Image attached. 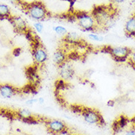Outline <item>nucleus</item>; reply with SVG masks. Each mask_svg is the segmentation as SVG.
Masks as SVG:
<instances>
[{
  "instance_id": "nucleus-5",
  "label": "nucleus",
  "mask_w": 135,
  "mask_h": 135,
  "mask_svg": "<svg viewBox=\"0 0 135 135\" xmlns=\"http://www.w3.org/2000/svg\"><path fill=\"white\" fill-rule=\"evenodd\" d=\"M81 115L85 122L90 124H100L104 125V119L97 110L90 108H83Z\"/></svg>"
},
{
  "instance_id": "nucleus-29",
  "label": "nucleus",
  "mask_w": 135,
  "mask_h": 135,
  "mask_svg": "<svg viewBox=\"0 0 135 135\" xmlns=\"http://www.w3.org/2000/svg\"><path fill=\"white\" fill-rule=\"evenodd\" d=\"M132 123H134V126H135V117L134 118H133V119H132Z\"/></svg>"
},
{
  "instance_id": "nucleus-27",
  "label": "nucleus",
  "mask_w": 135,
  "mask_h": 135,
  "mask_svg": "<svg viewBox=\"0 0 135 135\" xmlns=\"http://www.w3.org/2000/svg\"><path fill=\"white\" fill-rule=\"evenodd\" d=\"M107 105H108L109 107H114V105H115V101H112V100H110V101H108Z\"/></svg>"
},
{
  "instance_id": "nucleus-4",
  "label": "nucleus",
  "mask_w": 135,
  "mask_h": 135,
  "mask_svg": "<svg viewBox=\"0 0 135 135\" xmlns=\"http://www.w3.org/2000/svg\"><path fill=\"white\" fill-rule=\"evenodd\" d=\"M132 50L126 46H107V53H109L117 62H123L128 60Z\"/></svg>"
},
{
  "instance_id": "nucleus-12",
  "label": "nucleus",
  "mask_w": 135,
  "mask_h": 135,
  "mask_svg": "<svg viewBox=\"0 0 135 135\" xmlns=\"http://www.w3.org/2000/svg\"><path fill=\"white\" fill-rule=\"evenodd\" d=\"M125 32L128 37H134L135 34V14L130 17L125 25Z\"/></svg>"
},
{
  "instance_id": "nucleus-28",
  "label": "nucleus",
  "mask_w": 135,
  "mask_h": 135,
  "mask_svg": "<svg viewBox=\"0 0 135 135\" xmlns=\"http://www.w3.org/2000/svg\"><path fill=\"white\" fill-rule=\"evenodd\" d=\"M126 135H135V131H134V130H132V131H128V132H126Z\"/></svg>"
},
{
  "instance_id": "nucleus-10",
  "label": "nucleus",
  "mask_w": 135,
  "mask_h": 135,
  "mask_svg": "<svg viewBox=\"0 0 135 135\" xmlns=\"http://www.w3.org/2000/svg\"><path fill=\"white\" fill-rule=\"evenodd\" d=\"M18 91L16 88L8 84H0V95L4 98H11Z\"/></svg>"
},
{
  "instance_id": "nucleus-16",
  "label": "nucleus",
  "mask_w": 135,
  "mask_h": 135,
  "mask_svg": "<svg viewBox=\"0 0 135 135\" xmlns=\"http://www.w3.org/2000/svg\"><path fill=\"white\" fill-rule=\"evenodd\" d=\"M10 16V7L7 4H0V19H9Z\"/></svg>"
},
{
  "instance_id": "nucleus-26",
  "label": "nucleus",
  "mask_w": 135,
  "mask_h": 135,
  "mask_svg": "<svg viewBox=\"0 0 135 135\" xmlns=\"http://www.w3.org/2000/svg\"><path fill=\"white\" fill-rule=\"evenodd\" d=\"M37 102L40 104H44V102H45V100H44V98L43 97H40V98H37Z\"/></svg>"
},
{
  "instance_id": "nucleus-2",
  "label": "nucleus",
  "mask_w": 135,
  "mask_h": 135,
  "mask_svg": "<svg viewBox=\"0 0 135 135\" xmlns=\"http://www.w3.org/2000/svg\"><path fill=\"white\" fill-rule=\"evenodd\" d=\"M25 10L30 18L37 21L46 19L49 16L46 7L41 2H33L27 4L25 5Z\"/></svg>"
},
{
  "instance_id": "nucleus-9",
  "label": "nucleus",
  "mask_w": 135,
  "mask_h": 135,
  "mask_svg": "<svg viewBox=\"0 0 135 135\" xmlns=\"http://www.w3.org/2000/svg\"><path fill=\"white\" fill-rule=\"evenodd\" d=\"M49 132L54 134H61L64 130L66 129V126L61 120H52L46 123Z\"/></svg>"
},
{
  "instance_id": "nucleus-11",
  "label": "nucleus",
  "mask_w": 135,
  "mask_h": 135,
  "mask_svg": "<svg viewBox=\"0 0 135 135\" xmlns=\"http://www.w3.org/2000/svg\"><path fill=\"white\" fill-rule=\"evenodd\" d=\"M68 56L63 49H57L53 54L52 60L55 64L60 66L67 61Z\"/></svg>"
},
{
  "instance_id": "nucleus-24",
  "label": "nucleus",
  "mask_w": 135,
  "mask_h": 135,
  "mask_svg": "<svg viewBox=\"0 0 135 135\" xmlns=\"http://www.w3.org/2000/svg\"><path fill=\"white\" fill-rule=\"evenodd\" d=\"M10 2V3L13 4H21V0H8Z\"/></svg>"
},
{
  "instance_id": "nucleus-23",
  "label": "nucleus",
  "mask_w": 135,
  "mask_h": 135,
  "mask_svg": "<svg viewBox=\"0 0 135 135\" xmlns=\"http://www.w3.org/2000/svg\"><path fill=\"white\" fill-rule=\"evenodd\" d=\"M21 49L20 48H16V49H15L13 51V54L15 57H18L19 55L21 54Z\"/></svg>"
},
{
  "instance_id": "nucleus-25",
  "label": "nucleus",
  "mask_w": 135,
  "mask_h": 135,
  "mask_svg": "<svg viewBox=\"0 0 135 135\" xmlns=\"http://www.w3.org/2000/svg\"><path fill=\"white\" fill-rule=\"evenodd\" d=\"M112 3L113 4H120L123 3V2H125L126 0H110Z\"/></svg>"
},
{
  "instance_id": "nucleus-7",
  "label": "nucleus",
  "mask_w": 135,
  "mask_h": 135,
  "mask_svg": "<svg viewBox=\"0 0 135 135\" xmlns=\"http://www.w3.org/2000/svg\"><path fill=\"white\" fill-rule=\"evenodd\" d=\"M75 71L73 65L66 61L63 64L59 66V75L64 81H68L72 79L74 76Z\"/></svg>"
},
{
  "instance_id": "nucleus-13",
  "label": "nucleus",
  "mask_w": 135,
  "mask_h": 135,
  "mask_svg": "<svg viewBox=\"0 0 135 135\" xmlns=\"http://www.w3.org/2000/svg\"><path fill=\"white\" fill-rule=\"evenodd\" d=\"M128 122V118L125 117L124 115H121L119 118V120H118L117 121H115L113 123L112 128H113L114 132H115L116 133H118L121 129L125 128L126 126H127Z\"/></svg>"
},
{
  "instance_id": "nucleus-1",
  "label": "nucleus",
  "mask_w": 135,
  "mask_h": 135,
  "mask_svg": "<svg viewBox=\"0 0 135 135\" xmlns=\"http://www.w3.org/2000/svg\"><path fill=\"white\" fill-rule=\"evenodd\" d=\"M91 15L94 18L98 27L109 28L114 23L115 9L109 5H99L93 8Z\"/></svg>"
},
{
  "instance_id": "nucleus-3",
  "label": "nucleus",
  "mask_w": 135,
  "mask_h": 135,
  "mask_svg": "<svg viewBox=\"0 0 135 135\" xmlns=\"http://www.w3.org/2000/svg\"><path fill=\"white\" fill-rule=\"evenodd\" d=\"M76 18L77 20L79 26L83 31L93 32L98 28L94 18L91 14L85 12L79 13L76 15Z\"/></svg>"
},
{
  "instance_id": "nucleus-30",
  "label": "nucleus",
  "mask_w": 135,
  "mask_h": 135,
  "mask_svg": "<svg viewBox=\"0 0 135 135\" xmlns=\"http://www.w3.org/2000/svg\"><path fill=\"white\" fill-rule=\"evenodd\" d=\"M132 2L134 5H135V0H132Z\"/></svg>"
},
{
  "instance_id": "nucleus-22",
  "label": "nucleus",
  "mask_w": 135,
  "mask_h": 135,
  "mask_svg": "<svg viewBox=\"0 0 135 135\" xmlns=\"http://www.w3.org/2000/svg\"><path fill=\"white\" fill-rule=\"evenodd\" d=\"M37 102V98H30L29 100L26 101V104L27 105H32Z\"/></svg>"
},
{
  "instance_id": "nucleus-21",
  "label": "nucleus",
  "mask_w": 135,
  "mask_h": 135,
  "mask_svg": "<svg viewBox=\"0 0 135 135\" xmlns=\"http://www.w3.org/2000/svg\"><path fill=\"white\" fill-rule=\"evenodd\" d=\"M71 110L74 113H81V114L83 109H81V107H79V106H72Z\"/></svg>"
},
{
  "instance_id": "nucleus-19",
  "label": "nucleus",
  "mask_w": 135,
  "mask_h": 135,
  "mask_svg": "<svg viewBox=\"0 0 135 135\" xmlns=\"http://www.w3.org/2000/svg\"><path fill=\"white\" fill-rule=\"evenodd\" d=\"M128 62L134 69H135V51H132L128 58Z\"/></svg>"
},
{
  "instance_id": "nucleus-8",
  "label": "nucleus",
  "mask_w": 135,
  "mask_h": 135,
  "mask_svg": "<svg viewBox=\"0 0 135 135\" xmlns=\"http://www.w3.org/2000/svg\"><path fill=\"white\" fill-rule=\"evenodd\" d=\"M8 20L13 27L16 32L18 33H25L28 30V27L26 21L21 16H10Z\"/></svg>"
},
{
  "instance_id": "nucleus-18",
  "label": "nucleus",
  "mask_w": 135,
  "mask_h": 135,
  "mask_svg": "<svg viewBox=\"0 0 135 135\" xmlns=\"http://www.w3.org/2000/svg\"><path fill=\"white\" fill-rule=\"evenodd\" d=\"M88 37L90 39V40H93L94 41H97V42H101V41H104V37L103 36H101L99 35H97V34L95 33H90L88 35Z\"/></svg>"
},
{
  "instance_id": "nucleus-17",
  "label": "nucleus",
  "mask_w": 135,
  "mask_h": 135,
  "mask_svg": "<svg viewBox=\"0 0 135 135\" xmlns=\"http://www.w3.org/2000/svg\"><path fill=\"white\" fill-rule=\"evenodd\" d=\"M53 30L56 34H57L59 35H62V36H65L68 33L67 30L64 27L60 26V25L53 27Z\"/></svg>"
},
{
  "instance_id": "nucleus-15",
  "label": "nucleus",
  "mask_w": 135,
  "mask_h": 135,
  "mask_svg": "<svg viewBox=\"0 0 135 135\" xmlns=\"http://www.w3.org/2000/svg\"><path fill=\"white\" fill-rule=\"evenodd\" d=\"M16 115L20 119H21L23 121L26 122V123H28L29 120H30L31 119L33 118L32 113L29 109H19L18 111V112H17Z\"/></svg>"
},
{
  "instance_id": "nucleus-14",
  "label": "nucleus",
  "mask_w": 135,
  "mask_h": 135,
  "mask_svg": "<svg viewBox=\"0 0 135 135\" xmlns=\"http://www.w3.org/2000/svg\"><path fill=\"white\" fill-rule=\"evenodd\" d=\"M64 40L67 43L71 44H79L80 43V36L75 32H68L64 36Z\"/></svg>"
},
{
  "instance_id": "nucleus-31",
  "label": "nucleus",
  "mask_w": 135,
  "mask_h": 135,
  "mask_svg": "<svg viewBox=\"0 0 135 135\" xmlns=\"http://www.w3.org/2000/svg\"><path fill=\"white\" fill-rule=\"evenodd\" d=\"M17 132H21V130H20V129H17Z\"/></svg>"
},
{
  "instance_id": "nucleus-20",
  "label": "nucleus",
  "mask_w": 135,
  "mask_h": 135,
  "mask_svg": "<svg viewBox=\"0 0 135 135\" xmlns=\"http://www.w3.org/2000/svg\"><path fill=\"white\" fill-rule=\"evenodd\" d=\"M33 26L35 30L38 33H41L43 32V30H44V25H43V24L41 23V21H37V22L34 23Z\"/></svg>"
},
{
  "instance_id": "nucleus-6",
  "label": "nucleus",
  "mask_w": 135,
  "mask_h": 135,
  "mask_svg": "<svg viewBox=\"0 0 135 135\" xmlns=\"http://www.w3.org/2000/svg\"><path fill=\"white\" fill-rule=\"evenodd\" d=\"M33 49H32V57L35 61V63L37 65L44 64L48 60V54L46 49L41 44L38 43V41H32Z\"/></svg>"
},
{
  "instance_id": "nucleus-32",
  "label": "nucleus",
  "mask_w": 135,
  "mask_h": 135,
  "mask_svg": "<svg viewBox=\"0 0 135 135\" xmlns=\"http://www.w3.org/2000/svg\"><path fill=\"white\" fill-rule=\"evenodd\" d=\"M134 37H135V34H134Z\"/></svg>"
}]
</instances>
